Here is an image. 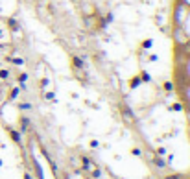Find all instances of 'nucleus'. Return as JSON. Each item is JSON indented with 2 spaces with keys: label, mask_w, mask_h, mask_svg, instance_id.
Here are the masks:
<instances>
[{
  "label": "nucleus",
  "mask_w": 190,
  "mask_h": 179,
  "mask_svg": "<svg viewBox=\"0 0 190 179\" xmlns=\"http://www.w3.org/2000/svg\"><path fill=\"white\" fill-rule=\"evenodd\" d=\"M81 164H83V168H85V170H90V168H92L90 159H89V157H85V155H81Z\"/></svg>",
  "instance_id": "obj_1"
},
{
  "label": "nucleus",
  "mask_w": 190,
  "mask_h": 179,
  "mask_svg": "<svg viewBox=\"0 0 190 179\" xmlns=\"http://www.w3.org/2000/svg\"><path fill=\"white\" fill-rule=\"evenodd\" d=\"M0 78H2V79H8V72L2 70V72H0Z\"/></svg>",
  "instance_id": "obj_5"
},
{
  "label": "nucleus",
  "mask_w": 190,
  "mask_h": 179,
  "mask_svg": "<svg viewBox=\"0 0 190 179\" xmlns=\"http://www.w3.org/2000/svg\"><path fill=\"white\" fill-rule=\"evenodd\" d=\"M24 179H32V175L30 174H24Z\"/></svg>",
  "instance_id": "obj_6"
},
{
  "label": "nucleus",
  "mask_w": 190,
  "mask_h": 179,
  "mask_svg": "<svg viewBox=\"0 0 190 179\" xmlns=\"http://www.w3.org/2000/svg\"><path fill=\"white\" fill-rule=\"evenodd\" d=\"M153 164H155L157 168H164V166H166V163H164L161 157H155V159H153Z\"/></svg>",
  "instance_id": "obj_2"
},
{
  "label": "nucleus",
  "mask_w": 190,
  "mask_h": 179,
  "mask_svg": "<svg viewBox=\"0 0 190 179\" xmlns=\"http://www.w3.org/2000/svg\"><path fill=\"white\" fill-rule=\"evenodd\" d=\"M9 135H11V139H13V140H15L17 144L20 142V137H19V133H17L15 129H9Z\"/></svg>",
  "instance_id": "obj_3"
},
{
  "label": "nucleus",
  "mask_w": 190,
  "mask_h": 179,
  "mask_svg": "<svg viewBox=\"0 0 190 179\" xmlns=\"http://www.w3.org/2000/svg\"><path fill=\"white\" fill-rule=\"evenodd\" d=\"M166 179H181V175L179 174H172V175H168Z\"/></svg>",
  "instance_id": "obj_4"
}]
</instances>
